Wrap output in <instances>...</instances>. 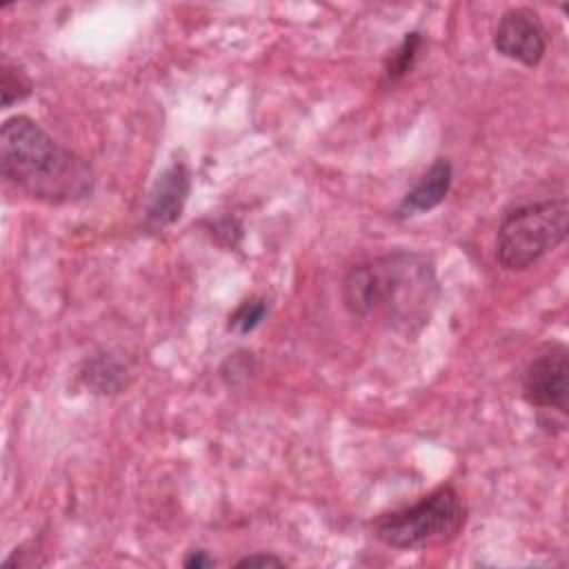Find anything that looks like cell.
Returning <instances> with one entry per match:
<instances>
[{
	"mask_svg": "<svg viewBox=\"0 0 569 569\" xmlns=\"http://www.w3.org/2000/svg\"><path fill=\"white\" fill-rule=\"evenodd\" d=\"M567 229V198L516 204L507 209L498 224L496 260L507 271H522L562 244Z\"/></svg>",
	"mask_w": 569,
	"mask_h": 569,
	"instance_id": "cell-4",
	"label": "cell"
},
{
	"mask_svg": "<svg viewBox=\"0 0 569 569\" xmlns=\"http://www.w3.org/2000/svg\"><path fill=\"white\" fill-rule=\"evenodd\" d=\"M182 565H184L187 569H209V567H216V560H213L207 551L193 549V551H189V553L184 556Z\"/></svg>",
	"mask_w": 569,
	"mask_h": 569,
	"instance_id": "cell-15",
	"label": "cell"
},
{
	"mask_svg": "<svg viewBox=\"0 0 569 569\" xmlns=\"http://www.w3.org/2000/svg\"><path fill=\"white\" fill-rule=\"evenodd\" d=\"M467 522V507L451 485H442L416 505L387 511L371 525L373 536L393 549H425L453 540Z\"/></svg>",
	"mask_w": 569,
	"mask_h": 569,
	"instance_id": "cell-3",
	"label": "cell"
},
{
	"mask_svg": "<svg viewBox=\"0 0 569 569\" xmlns=\"http://www.w3.org/2000/svg\"><path fill=\"white\" fill-rule=\"evenodd\" d=\"M438 280L431 258L393 251L356 264L342 280V302L358 318L380 316L398 331H420L436 307Z\"/></svg>",
	"mask_w": 569,
	"mask_h": 569,
	"instance_id": "cell-1",
	"label": "cell"
},
{
	"mask_svg": "<svg viewBox=\"0 0 569 569\" xmlns=\"http://www.w3.org/2000/svg\"><path fill=\"white\" fill-rule=\"evenodd\" d=\"M451 180H453L451 162L447 158H438L420 176V180L413 184V189H409L405 193V198L400 200V204L396 209V218L405 220V218L436 209L447 198V193L451 189Z\"/></svg>",
	"mask_w": 569,
	"mask_h": 569,
	"instance_id": "cell-8",
	"label": "cell"
},
{
	"mask_svg": "<svg viewBox=\"0 0 569 569\" xmlns=\"http://www.w3.org/2000/svg\"><path fill=\"white\" fill-rule=\"evenodd\" d=\"M82 380L96 393H118L127 382V369L113 356L100 353L84 362Z\"/></svg>",
	"mask_w": 569,
	"mask_h": 569,
	"instance_id": "cell-9",
	"label": "cell"
},
{
	"mask_svg": "<svg viewBox=\"0 0 569 569\" xmlns=\"http://www.w3.org/2000/svg\"><path fill=\"white\" fill-rule=\"evenodd\" d=\"M191 191V176L182 162L169 164L153 182L144 204V227L149 231H162L173 224L187 204Z\"/></svg>",
	"mask_w": 569,
	"mask_h": 569,
	"instance_id": "cell-7",
	"label": "cell"
},
{
	"mask_svg": "<svg viewBox=\"0 0 569 569\" xmlns=\"http://www.w3.org/2000/svg\"><path fill=\"white\" fill-rule=\"evenodd\" d=\"M0 89H2V107H11L13 102L24 100L31 93V80L29 76L13 67V64H2V80H0Z\"/></svg>",
	"mask_w": 569,
	"mask_h": 569,
	"instance_id": "cell-11",
	"label": "cell"
},
{
	"mask_svg": "<svg viewBox=\"0 0 569 569\" xmlns=\"http://www.w3.org/2000/svg\"><path fill=\"white\" fill-rule=\"evenodd\" d=\"M267 313V302L262 298H249L236 307V311L229 316V329L238 333L253 331Z\"/></svg>",
	"mask_w": 569,
	"mask_h": 569,
	"instance_id": "cell-12",
	"label": "cell"
},
{
	"mask_svg": "<svg viewBox=\"0 0 569 569\" xmlns=\"http://www.w3.org/2000/svg\"><path fill=\"white\" fill-rule=\"evenodd\" d=\"M420 47H422V36H420L418 31L407 33V36L402 38V42L396 47V51L391 53L389 62H387V69H385L387 80L393 82V80L402 78L405 73H409L411 67H413V62H416V58H418Z\"/></svg>",
	"mask_w": 569,
	"mask_h": 569,
	"instance_id": "cell-10",
	"label": "cell"
},
{
	"mask_svg": "<svg viewBox=\"0 0 569 569\" xmlns=\"http://www.w3.org/2000/svg\"><path fill=\"white\" fill-rule=\"evenodd\" d=\"M493 47L500 56L525 67L540 64L547 51V38L538 16L525 7L505 11L493 31Z\"/></svg>",
	"mask_w": 569,
	"mask_h": 569,
	"instance_id": "cell-6",
	"label": "cell"
},
{
	"mask_svg": "<svg viewBox=\"0 0 569 569\" xmlns=\"http://www.w3.org/2000/svg\"><path fill=\"white\" fill-rule=\"evenodd\" d=\"M2 176L44 202H76L93 191L89 162L60 147L36 120L13 116L0 129Z\"/></svg>",
	"mask_w": 569,
	"mask_h": 569,
	"instance_id": "cell-2",
	"label": "cell"
},
{
	"mask_svg": "<svg viewBox=\"0 0 569 569\" xmlns=\"http://www.w3.org/2000/svg\"><path fill=\"white\" fill-rule=\"evenodd\" d=\"M522 396L538 411L567 413L569 360L565 345L549 342L529 360L522 373Z\"/></svg>",
	"mask_w": 569,
	"mask_h": 569,
	"instance_id": "cell-5",
	"label": "cell"
},
{
	"mask_svg": "<svg viewBox=\"0 0 569 569\" xmlns=\"http://www.w3.org/2000/svg\"><path fill=\"white\" fill-rule=\"evenodd\" d=\"M238 569L242 567H284V560L273 556V553H264V551H258V553H251V556H244L236 562Z\"/></svg>",
	"mask_w": 569,
	"mask_h": 569,
	"instance_id": "cell-14",
	"label": "cell"
},
{
	"mask_svg": "<svg viewBox=\"0 0 569 569\" xmlns=\"http://www.w3.org/2000/svg\"><path fill=\"white\" fill-rule=\"evenodd\" d=\"M251 365L253 358L247 351H236L233 356H229L222 365V378L227 380V385H238L240 380H247L251 373Z\"/></svg>",
	"mask_w": 569,
	"mask_h": 569,
	"instance_id": "cell-13",
	"label": "cell"
}]
</instances>
